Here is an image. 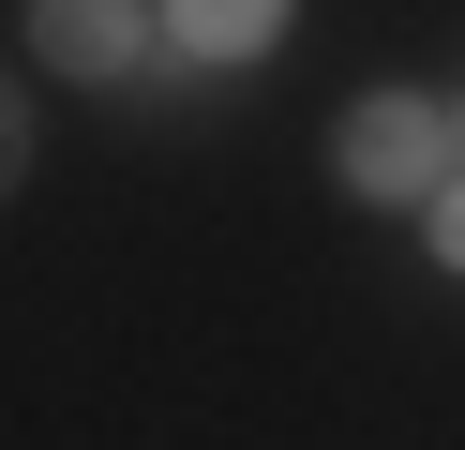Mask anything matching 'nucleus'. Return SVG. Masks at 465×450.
Returning <instances> with one entry per match:
<instances>
[{
    "label": "nucleus",
    "mask_w": 465,
    "mask_h": 450,
    "mask_svg": "<svg viewBox=\"0 0 465 450\" xmlns=\"http://www.w3.org/2000/svg\"><path fill=\"white\" fill-rule=\"evenodd\" d=\"M331 180L361 210H435L465 180V120L435 105V90H361V105L331 120Z\"/></svg>",
    "instance_id": "f257e3e1"
},
{
    "label": "nucleus",
    "mask_w": 465,
    "mask_h": 450,
    "mask_svg": "<svg viewBox=\"0 0 465 450\" xmlns=\"http://www.w3.org/2000/svg\"><path fill=\"white\" fill-rule=\"evenodd\" d=\"M151 0H31V60L45 75H75V90H121V75H151Z\"/></svg>",
    "instance_id": "f03ea898"
},
{
    "label": "nucleus",
    "mask_w": 465,
    "mask_h": 450,
    "mask_svg": "<svg viewBox=\"0 0 465 450\" xmlns=\"http://www.w3.org/2000/svg\"><path fill=\"white\" fill-rule=\"evenodd\" d=\"M151 15H165V45H181V60L241 75V60H271V45H285V15H301V0H151Z\"/></svg>",
    "instance_id": "7ed1b4c3"
},
{
    "label": "nucleus",
    "mask_w": 465,
    "mask_h": 450,
    "mask_svg": "<svg viewBox=\"0 0 465 450\" xmlns=\"http://www.w3.org/2000/svg\"><path fill=\"white\" fill-rule=\"evenodd\" d=\"M15 180H31V90L0 75V210H15Z\"/></svg>",
    "instance_id": "20e7f679"
},
{
    "label": "nucleus",
    "mask_w": 465,
    "mask_h": 450,
    "mask_svg": "<svg viewBox=\"0 0 465 450\" xmlns=\"http://www.w3.org/2000/svg\"><path fill=\"white\" fill-rule=\"evenodd\" d=\"M420 240H435V270H465V180H450V195L420 210Z\"/></svg>",
    "instance_id": "39448f33"
}]
</instances>
